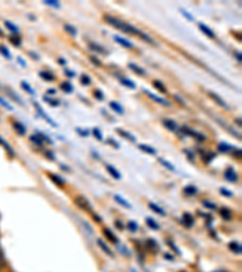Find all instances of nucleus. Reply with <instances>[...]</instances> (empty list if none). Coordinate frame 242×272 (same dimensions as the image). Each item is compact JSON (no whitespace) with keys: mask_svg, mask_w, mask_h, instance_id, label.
<instances>
[{"mask_svg":"<svg viewBox=\"0 0 242 272\" xmlns=\"http://www.w3.org/2000/svg\"><path fill=\"white\" fill-rule=\"evenodd\" d=\"M92 133H94V136L96 137V138H97L98 140H102V139H103V134H102V132H101V131L98 130V129H94V130H92Z\"/></svg>","mask_w":242,"mask_h":272,"instance_id":"nucleus-45","label":"nucleus"},{"mask_svg":"<svg viewBox=\"0 0 242 272\" xmlns=\"http://www.w3.org/2000/svg\"><path fill=\"white\" fill-rule=\"evenodd\" d=\"M236 124H238V126L241 127V120L240 119H236Z\"/></svg>","mask_w":242,"mask_h":272,"instance_id":"nucleus-62","label":"nucleus"},{"mask_svg":"<svg viewBox=\"0 0 242 272\" xmlns=\"http://www.w3.org/2000/svg\"><path fill=\"white\" fill-rule=\"evenodd\" d=\"M74 202L76 206H78L80 209L82 210H88V212H92V208H91V203L90 201L87 200L85 196H76Z\"/></svg>","mask_w":242,"mask_h":272,"instance_id":"nucleus-2","label":"nucleus"},{"mask_svg":"<svg viewBox=\"0 0 242 272\" xmlns=\"http://www.w3.org/2000/svg\"><path fill=\"white\" fill-rule=\"evenodd\" d=\"M182 132H184V133L188 134V136H190V137H194V138H196V139H200V140H205L206 139V137L203 136V134L196 132V131L189 129V127H187V126L182 127Z\"/></svg>","mask_w":242,"mask_h":272,"instance_id":"nucleus-4","label":"nucleus"},{"mask_svg":"<svg viewBox=\"0 0 242 272\" xmlns=\"http://www.w3.org/2000/svg\"><path fill=\"white\" fill-rule=\"evenodd\" d=\"M65 74L67 76H69V78H74V76H75V73L74 72H71V70H69V69H65Z\"/></svg>","mask_w":242,"mask_h":272,"instance_id":"nucleus-53","label":"nucleus"},{"mask_svg":"<svg viewBox=\"0 0 242 272\" xmlns=\"http://www.w3.org/2000/svg\"><path fill=\"white\" fill-rule=\"evenodd\" d=\"M218 150L222 153H227V152H230V150H232V146L230 145V144H227V143H221L218 145Z\"/></svg>","mask_w":242,"mask_h":272,"instance_id":"nucleus-34","label":"nucleus"},{"mask_svg":"<svg viewBox=\"0 0 242 272\" xmlns=\"http://www.w3.org/2000/svg\"><path fill=\"white\" fill-rule=\"evenodd\" d=\"M199 28H200V31H201L203 34L207 35V37H208V38H211V39H213V38L216 37L215 32H213L211 29V28L208 27V25H206V24H203V23H199Z\"/></svg>","mask_w":242,"mask_h":272,"instance_id":"nucleus-10","label":"nucleus"},{"mask_svg":"<svg viewBox=\"0 0 242 272\" xmlns=\"http://www.w3.org/2000/svg\"><path fill=\"white\" fill-rule=\"evenodd\" d=\"M168 246H171V247H172V249H173V251H176L177 253H178V254H179V251H178V249H177V247H176V246H174L173 245V242H168Z\"/></svg>","mask_w":242,"mask_h":272,"instance_id":"nucleus-55","label":"nucleus"},{"mask_svg":"<svg viewBox=\"0 0 242 272\" xmlns=\"http://www.w3.org/2000/svg\"><path fill=\"white\" fill-rule=\"evenodd\" d=\"M237 178H238V175L236 172L234 171V168H228L227 171H225V179H227V180L229 182H232V183H234V182H236L237 180Z\"/></svg>","mask_w":242,"mask_h":272,"instance_id":"nucleus-9","label":"nucleus"},{"mask_svg":"<svg viewBox=\"0 0 242 272\" xmlns=\"http://www.w3.org/2000/svg\"><path fill=\"white\" fill-rule=\"evenodd\" d=\"M14 130L17 132L20 136H24L25 132H27V130H25L24 125L21 124V123H15L14 124Z\"/></svg>","mask_w":242,"mask_h":272,"instance_id":"nucleus-22","label":"nucleus"},{"mask_svg":"<svg viewBox=\"0 0 242 272\" xmlns=\"http://www.w3.org/2000/svg\"><path fill=\"white\" fill-rule=\"evenodd\" d=\"M208 96L213 99V101L216 102V103H217V104L219 105V107H223V108H225V109H228V108H229V107H228V104L225 103L224 99H223L219 95L216 94V92L208 91Z\"/></svg>","mask_w":242,"mask_h":272,"instance_id":"nucleus-5","label":"nucleus"},{"mask_svg":"<svg viewBox=\"0 0 242 272\" xmlns=\"http://www.w3.org/2000/svg\"><path fill=\"white\" fill-rule=\"evenodd\" d=\"M46 154H47V155H49V159H50V160H55V155H52V153L47 152Z\"/></svg>","mask_w":242,"mask_h":272,"instance_id":"nucleus-57","label":"nucleus"},{"mask_svg":"<svg viewBox=\"0 0 242 272\" xmlns=\"http://www.w3.org/2000/svg\"><path fill=\"white\" fill-rule=\"evenodd\" d=\"M31 140L33 143H36L37 145H39V146L43 145V139L40 138L39 134H38V136H34V134H33V136H31Z\"/></svg>","mask_w":242,"mask_h":272,"instance_id":"nucleus-42","label":"nucleus"},{"mask_svg":"<svg viewBox=\"0 0 242 272\" xmlns=\"http://www.w3.org/2000/svg\"><path fill=\"white\" fill-rule=\"evenodd\" d=\"M138 148L139 150H142V152L149 154V155H157V150L150 145H146V144H139Z\"/></svg>","mask_w":242,"mask_h":272,"instance_id":"nucleus-15","label":"nucleus"},{"mask_svg":"<svg viewBox=\"0 0 242 272\" xmlns=\"http://www.w3.org/2000/svg\"><path fill=\"white\" fill-rule=\"evenodd\" d=\"M221 194L224 195V196H227V197H231L232 196L231 191L230 190H227V189H225V188H222L221 189Z\"/></svg>","mask_w":242,"mask_h":272,"instance_id":"nucleus-46","label":"nucleus"},{"mask_svg":"<svg viewBox=\"0 0 242 272\" xmlns=\"http://www.w3.org/2000/svg\"><path fill=\"white\" fill-rule=\"evenodd\" d=\"M109 105H110V108L111 109H113V110L114 111H115V113H117V114H120V115H124V113H125V111H124V108H123V105H121V104H119V103H117V102H110V103H109Z\"/></svg>","mask_w":242,"mask_h":272,"instance_id":"nucleus-19","label":"nucleus"},{"mask_svg":"<svg viewBox=\"0 0 242 272\" xmlns=\"http://www.w3.org/2000/svg\"><path fill=\"white\" fill-rule=\"evenodd\" d=\"M153 85H154V87L158 89V91L162 92V94H166L167 89H166V86L162 84L161 81H159V80H155L154 82H153Z\"/></svg>","mask_w":242,"mask_h":272,"instance_id":"nucleus-30","label":"nucleus"},{"mask_svg":"<svg viewBox=\"0 0 242 272\" xmlns=\"http://www.w3.org/2000/svg\"><path fill=\"white\" fill-rule=\"evenodd\" d=\"M143 91H144V94L146 95V96H148V97L149 98H150V99H153V101H154V102H157V103H159V104H161V105H165V107H168V105H170V103H168V102L166 101V99H164V98H161V97H159V96H157V95H154V94H153V92H150V91H148V89H143Z\"/></svg>","mask_w":242,"mask_h":272,"instance_id":"nucleus-3","label":"nucleus"},{"mask_svg":"<svg viewBox=\"0 0 242 272\" xmlns=\"http://www.w3.org/2000/svg\"><path fill=\"white\" fill-rule=\"evenodd\" d=\"M0 105H3V107H4L5 109H8V110H10V111L14 110L12 105L10 103H8V102H6L5 99L2 98V97H0Z\"/></svg>","mask_w":242,"mask_h":272,"instance_id":"nucleus-40","label":"nucleus"},{"mask_svg":"<svg viewBox=\"0 0 242 272\" xmlns=\"http://www.w3.org/2000/svg\"><path fill=\"white\" fill-rule=\"evenodd\" d=\"M114 200H115L116 202L120 204V206L125 207V208H127V209H131V208H132L131 204L129 203V201H126L125 198H124V197H121V196H119V195H115V196H114Z\"/></svg>","mask_w":242,"mask_h":272,"instance_id":"nucleus-16","label":"nucleus"},{"mask_svg":"<svg viewBox=\"0 0 242 272\" xmlns=\"http://www.w3.org/2000/svg\"><path fill=\"white\" fill-rule=\"evenodd\" d=\"M90 59H91V62H92V63H94V65H96L97 67H100V66H102V63L100 62V61H98V58H97V57L92 56Z\"/></svg>","mask_w":242,"mask_h":272,"instance_id":"nucleus-50","label":"nucleus"},{"mask_svg":"<svg viewBox=\"0 0 242 272\" xmlns=\"http://www.w3.org/2000/svg\"><path fill=\"white\" fill-rule=\"evenodd\" d=\"M65 31L68 34H71L72 37H76V35H78V31H76V28L73 27L72 24H68V23L65 24Z\"/></svg>","mask_w":242,"mask_h":272,"instance_id":"nucleus-32","label":"nucleus"},{"mask_svg":"<svg viewBox=\"0 0 242 272\" xmlns=\"http://www.w3.org/2000/svg\"><path fill=\"white\" fill-rule=\"evenodd\" d=\"M10 41H11V43H12V44H14V45H15V46H20V45H21V39H18V38H15V37H12V38H11V39H10Z\"/></svg>","mask_w":242,"mask_h":272,"instance_id":"nucleus-49","label":"nucleus"},{"mask_svg":"<svg viewBox=\"0 0 242 272\" xmlns=\"http://www.w3.org/2000/svg\"><path fill=\"white\" fill-rule=\"evenodd\" d=\"M60 87H62V89L66 92V94H72V92L74 91V87H73V85L69 81L62 82Z\"/></svg>","mask_w":242,"mask_h":272,"instance_id":"nucleus-29","label":"nucleus"},{"mask_svg":"<svg viewBox=\"0 0 242 272\" xmlns=\"http://www.w3.org/2000/svg\"><path fill=\"white\" fill-rule=\"evenodd\" d=\"M49 177L51 180L53 182V183H55L56 185H58V187H63V185H65V180H63L62 178L59 177V175H57V174H49Z\"/></svg>","mask_w":242,"mask_h":272,"instance_id":"nucleus-26","label":"nucleus"},{"mask_svg":"<svg viewBox=\"0 0 242 272\" xmlns=\"http://www.w3.org/2000/svg\"><path fill=\"white\" fill-rule=\"evenodd\" d=\"M97 243H98V246H100V248H101L102 251H103L104 253H106L107 255H109V257H113V252L110 251V248L108 247L106 242H103L101 238H98V239H97Z\"/></svg>","mask_w":242,"mask_h":272,"instance_id":"nucleus-17","label":"nucleus"},{"mask_svg":"<svg viewBox=\"0 0 242 272\" xmlns=\"http://www.w3.org/2000/svg\"><path fill=\"white\" fill-rule=\"evenodd\" d=\"M5 27L8 28L9 31L11 32V33H15V34H18V32H20V28L17 27V25H15L12 22L10 21H5Z\"/></svg>","mask_w":242,"mask_h":272,"instance_id":"nucleus-28","label":"nucleus"},{"mask_svg":"<svg viewBox=\"0 0 242 272\" xmlns=\"http://www.w3.org/2000/svg\"><path fill=\"white\" fill-rule=\"evenodd\" d=\"M119 81L121 85L126 86V87L131 88V89H135L136 88V84L132 81L131 79H127V78H119Z\"/></svg>","mask_w":242,"mask_h":272,"instance_id":"nucleus-18","label":"nucleus"},{"mask_svg":"<svg viewBox=\"0 0 242 272\" xmlns=\"http://www.w3.org/2000/svg\"><path fill=\"white\" fill-rule=\"evenodd\" d=\"M94 96H95V98L98 99V101H103L104 99V95H103V92L101 91V89H95Z\"/></svg>","mask_w":242,"mask_h":272,"instance_id":"nucleus-43","label":"nucleus"},{"mask_svg":"<svg viewBox=\"0 0 242 272\" xmlns=\"http://www.w3.org/2000/svg\"><path fill=\"white\" fill-rule=\"evenodd\" d=\"M219 213H221V217L224 218V219H230L231 218L230 210H229L228 208H221V209H219Z\"/></svg>","mask_w":242,"mask_h":272,"instance_id":"nucleus-36","label":"nucleus"},{"mask_svg":"<svg viewBox=\"0 0 242 272\" xmlns=\"http://www.w3.org/2000/svg\"><path fill=\"white\" fill-rule=\"evenodd\" d=\"M229 248H230V251L236 253V254H240L242 252V247L238 242H230L229 243Z\"/></svg>","mask_w":242,"mask_h":272,"instance_id":"nucleus-25","label":"nucleus"},{"mask_svg":"<svg viewBox=\"0 0 242 272\" xmlns=\"http://www.w3.org/2000/svg\"><path fill=\"white\" fill-rule=\"evenodd\" d=\"M145 222H146V224H148L149 228L153 229V230H159V229H160V225H159V224L155 222V220L153 219V218H146Z\"/></svg>","mask_w":242,"mask_h":272,"instance_id":"nucleus-31","label":"nucleus"},{"mask_svg":"<svg viewBox=\"0 0 242 272\" xmlns=\"http://www.w3.org/2000/svg\"><path fill=\"white\" fill-rule=\"evenodd\" d=\"M106 168H107V171H108V173H109L111 177H113L114 179H117V180H119V179H121V174H120V172L117 171V169L114 167V166H111V165H107L106 166Z\"/></svg>","mask_w":242,"mask_h":272,"instance_id":"nucleus-12","label":"nucleus"},{"mask_svg":"<svg viewBox=\"0 0 242 272\" xmlns=\"http://www.w3.org/2000/svg\"><path fill=\"white\" fill-rule=\"evenodd\" d=\"M18 62H20V63H21V65H22V66H23V67H25V62H23V61H22V58H21V57H18Z\"/></svg>","mask_w":242,"mask_h":272,"instance_id":"nucleus-60","label":"nucleus"},{"mask_svg":"<svg viewBox=\"0 0 242 272\" xmlns=\"http://www.w3.org/2000/svg\"><path fill=\"white\" fill-rule=\"evenodd\" d=\"M179 11H180V14H182V15H183V16H184V17H186L188 21H190V22H193V21H194V17H193V16H192V15H190V14H189V12H187L186 10H184V9H180V10H179Z\"/></svg>","mask_w":242,"mask_h":272,"instance_id":"nucleus-44","label":"nucleus"},{"mask_svg":"<svg viewBox=\"0 0 242 272\" xmlns=\"http://www.w3.org/2000/svg\"><path fill=\"white\" fill-rule=\"evenodd\" d=\"M39 75H40V78L43 80H45V81H53V80H55V75H53L52 73L47 72V70L40 72Z\"/></svg>","mask_w":242,"mask_h":272,"instance_id":"nucleus-21","label":"nucleus"},{"mask_svg":"<svg viewBox=\"0 0 242 272\" xmlns=\"http://www.w3.org/2000/svg\"><path fill=\"white\" fill-rule=\"evenodd\" d=\"M116 132L120 134L121 137H124V138H126L127 140H131V142L135 143L136 142V137L131 134L130 132H127L125 130H121V129H116Z\"/></svg>","mask_w":242,"mask_h":272,"instance_id":"nucleus-13","label":"nucleus"},{"mask_svg":"<svg viewBox=\"0 0 242 272\" xmlns=\"http://www.w3.org/2000/svg\"><path fill=\"white\" fill-rule=\"evenodd\" d=\"M149 208H150V209H152V210H154V212H155V213L160 214V216H162V217H165V216H166V212H165V210H164V209H162V208H161V207H159V206H158V204H155V203H153V202H150V203H149Z\"/></svg>","mask_w":242,"mask_h":272,"instance_id":"nucleus-24","label":"nucleus"},{"mask_svg":"<svg viewBox=\"0 0 242 272\" xmlns=\"http://www.w3.org/2000/svg\"><path fill=\"white\" fill-rule=\"evenodd\" d=\"M183 193L188 195V196H194L197 193V189L194 185H188V187L183 189Z\"/></svg>","mask_w":242,"mask_h":272,"instance_id":"nucleus-27","label":"nucleus"},{"mask_svg":"<svg viewBox=\"0 0 242 272\" xmlns=\"http://www.w3.org/2000/svg\"><path fill=\"white\" fill-rule=\"evenodd\" d=\"M174 98H176V101H178V102H180V103H182V104H183V105H186V102H184V101H183V99H182V97H180V96H178V95H174Z\"/></svg>","mask_w":242,"mask_h":272,"instance_id":"nucleus-54","label":"nucleus"},{"mask_svg":"<svg viewBox=\"0 0 242 272\" xmlns=\"http://www.w3.org/2000/svg\"><path fill=\"white\" fill-rule=\"evenodd\" d=\"M104 21H106L108 24H110L111 27H114V28H116V29L124 32V33L138 35V37H141L143 40H145L146 43H154L152 38L149 37V35H146L144 32H142L141 29H138V28H136L135 25L127 23V22H125V21L119 20V18L114 17V16L106 15L104 16Z\"/></svg>","mask_w":242,"mask_h":272,"instance_id":"nucleus-1","label":"nucleus"},{"mask_svg":"<svg viewBox=\"0 0 242 272\" xmlns=\"http://www.w3.org/2000/svg\"><path fill=\"white\" fill-rule=\"evenodd\" d=\"M162 124H164V126L166 127L167 130L172 131V132H174V131H177L178 129V125L176 124V121H173L171 119H164L162 120Z\"/></svg>","mask_w":242,"mask_h":272,"instance_id":"nucleus-11","label":"nucleus"},{"mask_svg":"<svg viewBox=\"0 0 242 272\" xmlns=\"http://www.w3.org/2000/svg\"><path fill=\"white\" fill-rule=\"evenodd\" d=\"M34 105H36V107H37V110H38V113H39L40 115H41V116H43V119H45L46 121H47V123H49L50 125H52V126H55V127H57V124L55 123V121H53V120H51L50 119V116H49V115H47L46 113H45V111H44L43 110V109H41V107H40V105L39 104H38L37 103V102H34Z\"/></svg>","mask_w":242,"mask_h":272,"instance_id":"nucleus-7","label":"nucleus"},{"mask_svg":"<svg viewBox=\"0 0 242 272\" xmlns=\"http://www.w3.org/2000/svg\"><path fill=\"white\" fill-rule=\"evenodd\" d=\"M88 47H90L92 51H96V52H98V53H107V51L104 50V47L101 46V45L96 44V43H90L88 44Z\"/></svg>","mask_w":242,"mask_h":272,"instance_id":"nucleus-23","label":"nucleus"},{"mask_svg":"<svg viewBox=\"0 0 242 272\" xmlns=\"http://www.w3.org/2000/svg\"><path fill=\"white\" fill-rule=\"evenodd\" d=\"M127 228L131 230V232H136L138 230V224L131 220V222H129V224H127Z\"/></svg>","mask_w":242,"mask_h":272,"instance_id":"nucleus-41","label":"nucleus"},{"mask_svg":"<svg viewBox=\"0 0 242 272\" xmlns=\"http://www.w3.org/2000/svg\"><path fill=\"white\" fill-rule=\"evenodd\" d=\"M159 161H160L162 165H164L167 169H170V171H176V168H174V166L172 165L171 162H168V161H166V160H164V159H159Z\"/></svg>","mask_w":242,"mask_h":272,"instance_id":"nucleus-38","label":"nucleus"},{"mask_svg":"<svg viewBox=\"0 0 242 272\" xmlns=\"http://www.w3.org/2000/svg\"><path fill=\"white\" fill-rule=\"evenodd\" d=\"M115 224H116V228H117V229H124V225H123V223H121V222H120V220H116V222H115Z\"/></svg>","mask_w":242,"mask_h":272,"instance_id":"nucleus-56","label":"nucleus"},{"mask_svg":"<svg viewBox=\"0 0 242 272\" xmlns=\"http://www.w3.org/2000/svg\"><path fill=\"white\" fill-rule=\"evenodd\" d=\"M80 82H81L82 85L88 86V85L91 84V78L87 74H82L81 75V79H80Z\"/></svg>","mask_w":242,"mask_h":272,"instance_id":"nucleus-39","label":"nucleus"},{"mask_svg":"<svg viewBox=\"0 0 242 272\" xmlns=\"http://www.w3.org/2000/svg\"><path fill=\"white\" fill-rule=\"evenodd\" d=\"M5 264V260H4V255H3V251L0 249V268L4 266Z\"/></svg>","mask_w":242,"mask_h":272,"instance_id":"nucleus-52","label":"nucleus"},{"mask_svg":"<svg viewBox=\"0 0 242 272\" xmlns=\"http://www.w3.org/2000/svg\"><path fill=\"white\" fill-rule=\"evenodd\" d=\"M45 101L47 102V103H50L51 105H53V107L59 105V101H53V99H50L49 97H45Z\"/></svg>","mask_w":242,"mask_h":272,"instance_id":"nucleus-47","label":"nucleus"},{"mask_svg":"<svg viewBox=\"0 0 242 272\" xmlns=\"http://www.w3.org/2000/svg\"><path fill=\"white\" fill-rule=\"evenodd\" d=\"M76 132H78L79 134H80L81 137H87L88 136V131L87 130H81V129H76Z\"/></svg>","mask_w":242,"mask_h":272,"instance_id":"nucleus-48","label":"nucleus"},{"mask_svg":"<svg viewBox=\"0 0 242 272\" xmlns=\"http://www.w3.org/2000/svg\"><path fill=\"white\" fill-rule=\"evenodd\" d=\"M103 233L104 235H106V237L109 239V241H111L113 243H119V239H117V237L115 235H114V232L111 231L110 229H108V228H104L103 229Z\"/></svg>","mask_w":242,"mask_h":272,"instance_id":"nucleus-14","label":"nucleus"},{"mask_svg":"<svg viewBox=\"0 0 242 272\" xmlns=\"http://www.w3.org/2000/svg\"><path fill=\"white\" fill-rule=\"evenodd\" d=\"M47 94H50V95H55V94H56V89H49V91H47Z\"/></svg>","mask_w":242,"mask_h":272,"instance_id":"nucleus-59","label":"nucleus"},{"mask_svg":"<svg viewBox=\"0 0 242 272\" xmlns=\"http://www.w3.org/2000/svg\"><path fill=\"white\" fill-rule=\"evenodd\" d=\"M44 4L49 5V6H52V8H56V9L60 8L59 2H57V0H45V2H44Z\"/></svg>","mask_w":242,"mask_h":272,"instance_id":"nucleus-37","label":"nucleus"},{"mask_svg":"<svg viewBox=\"0 0 242 272\" xmlns=\"http://www.w3.org/2000/svg\"><path fill=\"white\" fill-rule=\"evenodd\" d=\"M203 204H205V207L211 208V209H216V208H217V206H215V203L208 202V201H205V202H203Z\"/></svg>","mask_w":242,"mask_h":272,"instance_id":"nucleus-51","label":"nucleus"},{"mask_svg":"<svg viewBox=\"0 0 242 272\" xmlns=\"http://www.w3.org/2000/svg\"><path fill=\"white\" fill-rule=\"evenodd\" d=\"M114 39H115L117 44H120L121 46L126 47V49H132L133 47V44L131 43V41L125 39V38H121L120 35H115V37H114Z\"/></svg>","mask_w":242,"mask_h":272,"instance_id":"nucleus-8","label":"nucleus"},{"mask_svg":"<svg viewBox=\"0 0 242 272\" xmlns=\"http://www.w3.org/2000/svg\"><path fill=\"white\" fill-rule=\"evenodd\" d=\"M129 68L132 69L133 72L136 73V74H138V75H145V70L143 69L142 67L137 66L136 63H129Z\"/></svg>","mask_w":242,"mask_h":272,"instance_id":"nucleus-20","label":"nucleus"},{"mask_svg":"<svg viewBox=\"0 0 242 272\" xmlns=\"http://www.w3.org/2000/svg\"><path fill=\"white\" fill-rule=\"evenodd\" d=\"M194 223H195V219H194V217L192 216L190 213H184L183 217H182V224H183L184 226H187V228H192L194 225Z\"/></svg>","mask_w":242,"mask_h":272,"instance_id":"nucleus-6","label":"nucleus"},{"mask_svg":"<svg viewBox=\"0 0 242 272\" xmlns=\"http://www.w3.org/2000/svg\"><path fill=\"white\" fill-rule=\"evenodd\" d=\"M58 63H59V65H63V66H65L67 62L65 61V58H59V59H58Z\"/></svg>","mask_w":242,"mask_h":272,"instance_id":"nucleus-58","label":"nucleus"},{"mask_svg":"<svg viewBox=\"0 0 242 272\" xmlns=\"http://www.w3.org/2000/svg\"><path fill=\"white\" fill-rule=\"evenodd\" d=\"M236 57H237L238 62H241V53H240V52H238V53H236Z\"/></svg>","mask_w":242,"mask_h":272,"instance_id":"nucleus-61","label":"nucleus"},{"mask_svg":"<svg viewBox=\"0 0 242 272\" xmlns=\"http://www.w3.org/2000/svg\"><path fill=\"white\" fill-rule=\"evenodd\" d=\"M21 86H22V88H23L25 92H28V94H29V95H36V91H34V89L31 87V85L28 84L27 81H22L21 82Z\"/></svg>","mask_w":242,"mask_h":272,"instance_id":"nucleus-33","label":"nucleus"},{"mask_svg":"<svg viewBox=\"0 0 242 272\" xmlns=\"http://www.w3.org/2000/svg\"><path fill=\"white\" fill-rule=\"evenodd\" d=\"M0 52H2L3 56H5L8 59H11L12 58L10 51H9L8 47L4 46V45H0Z\"/></svg>","mask_w":242,"mask_h":272,"instance_id":"nucleus-35","label":"nucleus"}]
</instances>
